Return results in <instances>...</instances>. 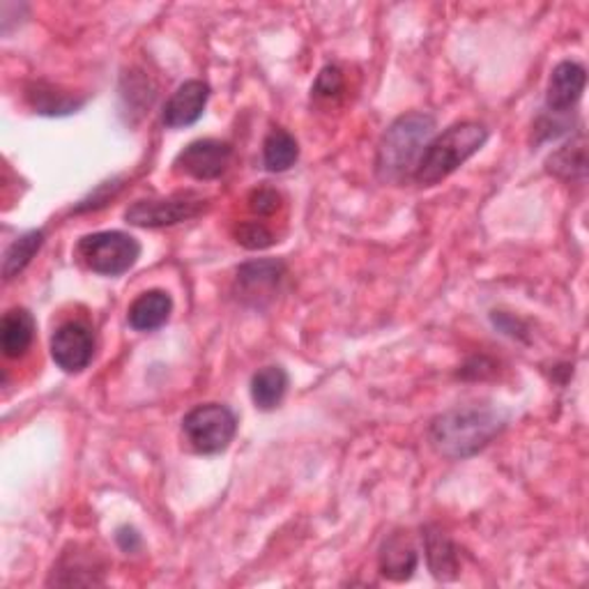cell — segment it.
I'll use <instances>...</instances> for the list:
<instances>
[{
	"label": "cell",
	"instance_id": "1",
	"mask_svg": "<svg viewBox=\"0 0 589 589\" xmlns=\"http://www.w3.org/2000/svg\"><path fill=\"white\" fill-rule=\"evenodd\" d=\"M507 419L500 410L486 406H465L433 419L428 438L438 454L463 460L479 454L495 436H500Z\"/></svg>",
	"mask_w": 589,
	"mask_h": 589
},
{
	"label": "cell",
	"instance_id": "2",
	"mask_svg": "<svg viewBox=\"0 0 589 589\" xmlns=\"http://www.w3.org/2000/svg\"><path fill=\"white\" fill-rule=\"evenodd\" d=\"M433 134H436V118L428 113H406L396 118L378 143V180L385 184H400L413 177Z\"/></svg>",
	"mask_w": 589,
	"mask_h": 589
},
{
	"label": "cell",
	"instance_id": "3",
	"mask_svg": "<svg viewBox=\"0 0 589 589\" xmlns=\"http://www.w3.org/2000/svg\"><path fill=\"white\" fill-rule=\"evenodd\" d=\"M488 130L479 122H456L440 136L433 139L424 150L422 160L415 169V182L419 187H433V184L443 182L454 171H458L465 162L486 145Z\"/></svg>",
	"mask_w": 589,
	"mask_h": 589
},
{
	"label": "cell",
	"instance_id": "4",
	"mask_svg": "<svg viewBox=\"0 0 589 589\" xmlns=\"http://www.w3.org/2000/svg\"><path fill=\"white\" fill-rule=\"evenodd\" d=\"M77 258L90 272L102 276H120L139 263L141 244L136 237L122 231L90 233L79 240Z\"/></svg>",
	"mask_w": 589,
	"mask_h": 589
},
{
	"label": "cell",
	"instance_id": "5",
	"mask_svg": "<svg viewBox=\"0 0 589 589\" xmlns=\"http://www.w3.org/2000/svg\"><path fill=\"white\" fill-rule=\"evenodd\" d=\"M182 433L196 454H222L235 438L237 417L222 403H203L184 415Z\"/></svg>",
	"mask_w": 589,
	"mask_h": 589
},
{
	"label": "cell",
	"instance_id": "6",
	"mask_svg": "<svg viewBox=\"0 0 589 589\" xmlns=\"http://www.w3.org/2000/svg\"><path fill=\"white\" fill-rule=\"evenodd\" d=\"M207 207V201L199 194L182 192L169 199H145L136 201L128 212L125 220L139 229H166L182 222L196 220Z\"/></svg>",
	"mask_w": 589,
	"mask_h": 589
},
{
	"label": "cell",
	"instance_id": "7",
	"mask_svg": "<svg viewBox=\"0 0 589 589\" xmlns=\"http://www.w3.org/2000/svg\"><path fill=\"white\" fill-rule=\"evenodd\" d=\"M231 160L233 148L226 141L199 139L177 154L173 166L177 173H184L194 180H216L226 173Z\"/></svg>",
	"mask_w": 589,
	"mask_h": 589
},
{
	"label": "cell",
	"instance_id": "8",
	"mask_svg": "<svg viewBox=\"0 0 589 589\" xmlns=\"http://www.w3.org/2000/svg\"><path fill=\"white\" fill-rule=\"evenodd\" d=\"M95 355V336L90 327L72 321L60 325L51 336V357L65 374H81Z\"/></svg>",
	"mask_w": 589,
	"mask_h": 589
},
{
	"label": "cell",
	"instance_id": "9",
	"mask_svg": "<svg viewBox=\"0 0 589 589\" xmlns=\"http://www.w3.org/2000/svg\"><path fill=\"white\" fill-rule=\"evenodd\" d=\"M284 276H286V265L282 261L244 263L237 270L235 288L242 302L263 306L278 293V288H282Z\"/></svg>",
	"mask_w": 589,
	"mask_h": 589
},
{
	"label": "cell",
	"instance_id": "10",
	"mask_svg": "<svg viewBox=\"0 0 589 589\" xmlns=\"http://www.w3.org/2000/svg\"><path fill=\"white\" fill-rule=\"evenodd\" d=\"M210 100V85L205 81L192 79L184 81L164 106V125L169 130H182L192 128L203 118L205 106Z\"/></svg>",
	"mask_w": 589,
	"mask_h": 589
},
{
	"label": "cell",
	"instance_id": "11",
	"mask_svg": "<svg viewBox=\"0 0 589 589\" xmlns=\"http://www.w3.org/2000/svg\"><path fill=\"white\" fill-rule=\"evenodd\" d=\"M104 565L88 548L74 544L63 550L47 585H102Z\"/></svg>",
	"mask_w": 589,
	"mask_h": 589
},
{
	"label": "cell",
	"instance_id": "12",
	"mask_svg": "<svg viewBox=\"0 0 589 589\" xmlns=\"http://www.w3.org/2000/svg\"><path fill=\"white\" fill-rule=\"evenodd\" d=\"M585 83H587V72L582 65L573 63V60H565V63L557 65L550 74L546 92L548 111L552 113L571 111L582 98Z\"/></svg>",
	"mask_w": 589,
	"mask_h": 589
},
{
	"label": "cell",
	"instance_id": "13",
	"mask_svg": "<svg viewBox=\"0 0 589 589\" xmlns=\"http://www.w3.org/2000/svg\"><path fill=\"white\" fill-rule=\"evenodd\" d=\"M417 562H419L417 548L408 537V532H394L383 541L378 552V567L387 580L394 582L410 580L417 569Z\"/></svg>",
	"mask_w": 589,
	"mask_h": 589
},
{
	"label": "cell",
	"instance_id": "14",
	"mask_svg": "<svg viewBox=\"0 0 589 589\" xmlns=\"http://www.w3.org/2000/svg\"><path fill=\"white\" fill-rule=\"evenodd\" d=\"M26 102L40 115H72L77 113L85 100L74 98L70 90L53 85L49 81H33L26 85Z\"/></svg>",
	"mask_w": 589,
	"mask_h": 589
},
{
	"label": "cell",
	"instance_id": "15",
	"mask_svg": "<svg viewBox=\"0 0 589 589\" xmlns=\"http://www.w3.org/2000/svg\"><path fill=\"white\" fill-rule=\"evenodd\" d=\"M35 338V318L28 308H10L0 323V351L8 359L23 357Z\"/></svg>",
	"mask_w": 589,
	"mask_h": 589
},
{
	"label": "cell",
	"instance_id": "16",
	"mask_svg": "<svg viewBox=\"0 0 589 589\" xmlns=\"http://www.w3.org/2000/svg\"><path fill=\"white\" fill-rule=\"evenodd\" d=\"M173 312V299L166 291H145L141 293L128 312V321L136 332H154L169 323Z\"/></svg>",
	"mask_w": 589,
	"mask_h": 589
},
{
	"label": "cell",
	"instance_id": "17",
	"mask_svg": "<svg viewBox=\"0 0 589 589\" xmlns=\"http://www.w3.org/2000/svg\"><path fill=\"white\" fill-rule=\"evenodd\" d=\"M424 548L430 573L438 580H454L460 571V557L456 544L440 530V527H426L424 530Z\"/></svg>",
	"mask_w": 589,
	"mask_h": 589
},
{
	"label": "cell",
	"instance_id": "18",
	"mask_svg": "<svg viewBox=\"0 0 589 589\" xmlns=\"http://www.w3.org/2000/svg\"><path fill=\"white\" fill-rule=\"evenodd\" d=\"M291 378L282 366H263L252 378V400L258 410H274L284 400Z\"/></svg>",
	"mask_w": 589,
	"mask_h": 589
},
{
	"label": "cell",
	"instance_id": "19",
	"mask_svg": "<svg viewBox=\"0 0 589 589\" xmlns=\"http://www.w3.org/2000/svg\"><path fill=\"white\" fill-rule=\"evenodd\" d=\"M299 160V145L286 130H272L263 143V164L270 173H284Z\"/></svg>",
	"mask_w": 589,
	"mask_h": 589
},
{
	"label": "cell",
	"instance_id": "20",
	"mask_svg": "<svg viewBox=\"0 0 589 589\" xmlns=\"http://www.w3.org/2000/svg\"><path fill=\"white\" fill-rule=\"evenodd\" d=\"M548 171L562 180H585L587 173V143L585 136L571 139L557 152L550 154Z\"/></svg>",
	"mask_w": 589,
	"mask_h": 589
},
{
	"label": "cell",
	"instance_id": "21",
	"mask_svg": "<svg viewBox=\"0 0 589 589\" xmlns=\"http://www.w3.org/2000/svg\"><path fill=\"white\" fill-rule=\"evenodd\" d=\"M44 231H28L23 233L21 237H17L6 252V261H3V276L6 282H10V278L19 276L28 265L30 261L35 258V254L42 250L44 244Z\"/></svg>",
	"mask_w": 589,
	"mask_h": 589
},
{
	"label": "cell",
	"instance_id": "22",
	"mask_svg": "<svg viewBox=\"0 0 589 589\" xmlns=\"http://www.w3.org/2000/svg\"><path fill=\"white\" fill-rule=\"evenodd\" d=\"M344 88H346V81H344V72H341L336 65H327L323 68V72L318 74L314 88H312V95L316 102H323V104H332L336 102L341 95H344Z\"/></svg>",
	"mask_w": 589,
	"mask_h": 589
},
{
	"label": "cell",
	"instance_id": "23",
	"mask_svg": "<svg viewBox=\"0 0 589 589\" xmlns=\"http://www.w3.org/2000/svg\"><path fill=\"white\" fill-rule=\"evenodd\" d=\"M235 240H237V244L244 246V250H252V252L267 250V246L274 244L272 231L261 222H242L235 229Z\"/></svg>",
	"mask_w": 589,
	"mask_h": 589
},
{
	"label": "cell",
	"instance_id": "24",
	"mask_svg": "<svg viewBox=\"0 0 589 589\" xmlns=\"http://www.w3.org/2000/svg\"><path fill=\"white\" fill-rule=\"evenodd\" d=\"M282 205V194L272 187H258L250 194V210L258 216H272Z\"/></svg>",
	"mask_w": 589,
	"mask_h": 589
},
{
	"label": "cell",
	"instance_id": "25",
	"mask_svg": "<svg viewBox=\"0 0 589 589\" xmlns=\"http://www.w3.org/2000/svg\"><path fill=\"white\" fill-rule=\"evenodd\" d=\"M118 182H120V180H111V182L100 184V187H98L95 192H92L85 201L79 203L77 212H88V210H100V207H104V205L109 203V199H113L115 192L120 190V184H118Z\"/></svg>",
	"mask_w": 589,
	"mask_h": 589
},
{
	"label": "cell",
	"instance_id": "26",
	"mask_svg": "<svg viewBox=\"0 0 589 589\" xmlns=\"http://www.w3.org/2000/svg\"><path fill=\"white\" fill-rule=\"evenodd\" d=\"M115 541L125 552H134L141 548V537L134 527H120L118 535H115Z\"/></svg>",
	"mask_w": 589,
	"mask_h": 589
}]
</instances>
